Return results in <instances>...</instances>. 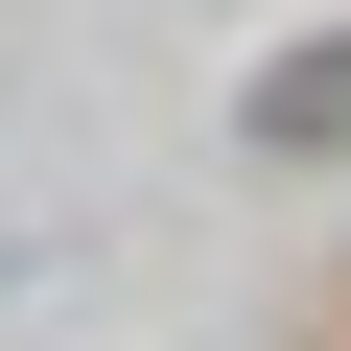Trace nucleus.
<instances>
[{"instance_id": "1", "label": "nucleus", "mask_w": 351, "mask_h": 351, "mask_svg": "<svg viewBox=\"0 0 351 351\" xmlns=\"http://www.w3.org/2000/svg\"><path fill=\"white\" fill-rule=\"evenodd\" d=\"M258 117H281V141H351V47H304V71H281Z\"/></svg>"}]
</instances>
